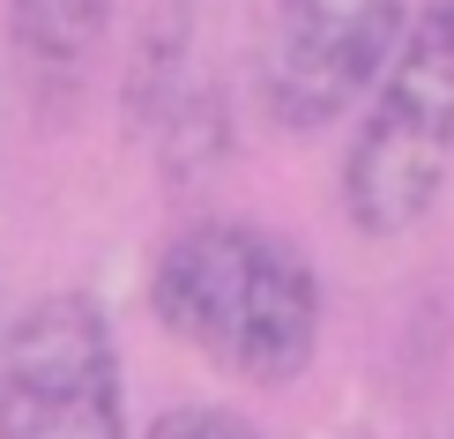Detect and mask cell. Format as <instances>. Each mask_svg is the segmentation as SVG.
I'll list each match as a JSON object with an SVG mask.
<instances>
[{
  "instance_id": "cell-1",
  "label": "cell",
  "mask_w": 454,
  "mask_h": 439,
  "mask_svg": "<svg viewBox=\"0 0 454 439\" xmlns=\"http://www.w3.org/2000/svg\"><path fill=\"white\" fill-rule=\"evenodd\" d=\"M149 320L246 388H291L320 357V269L254 216H186L149 261Z\"/></svg>"
},
{
  "instance_id": "cell-2",
  "label": "cell",
  "mask_w": 454,
  "mask_h": 439,
  "mask_svg": "<svg viewBox=\"0 0 454 439\" xmlns=\"http://www.w3.org/2000/svg\"><path fill=\"white\" fill-rule=\"evenodd\" d=\"M454 179V0H418L403 45L343 149V216L357 239H410Z\"/></svg>"
},
{
  "instance_id": "cell-3",
  "label": "cell",
  "mask_w": 454,
  "mask_h": 439,
  "mask_svg": "<svg viewBox=\"0 0 454 439\" xmlns=\"http://www.w3.org/2000/svg\"><path fill=\"white\" fill-rule=\"evenodd\" d=\"M0 439H135L120 335L90 291H45L8 328Z\"/></svg>"
},
{
  "instance_id": "cell-4",
  "label": "cell",
  "mask_w": 454,
  "mask_h": 439,
  "mask_svg": "<svg viewBox=\"0 0 454 439\" xmlns=\"http://www.w3.org/2000/svg\"><path fill=\"white\" fill-rule=\"evenodd\" d=\"M418 0H269L254 37V90L283 135H328L372 98Z\"/></svg>"
},
{
  "instance_id": "cell-5",
  "label": "cell",
  "mask_w": 454,
  "mask_h": 439,
  "mask_svg": "<svg viewBox=\"0 0 454 439\" xmlns=\"http://www.w3.org/2000/svg\"><path fill=\"white\" fill-rule=\"evenodd\" d=\"M127 135L149 142L164 186H201L231 157V105L201 45V0H149L120 82Z\"/></svg>"
},
{
  "instance_id": "cell-6",
  "label": "cell",
  "mask_w": 454,
  "mask_h": 439,
  "mask_svg": "<svg viewBox=\"0 0 454 439\" xmlns=\"http://www.w3.org/2000/svg\"><path fill=\"white\" fill-rule=\"evenodd\" d=\"M120 0H8V37L37 74H74L98 52Z\"/></svg>"
},
{
  "instance_id": "cell-7",
  "label": "cell",
  "mask_w": 454,
  "mask_h": 439,
  "mask_svg": "<svg viewBox=\"0 0 454 439\" xmlns=\"http://www.w3.org/2000/svg\"><path fill=\"white\" fill-rule=\"evenodd\" d=\"M142 439H261V425L239 417V410H223V403H172V410L149 417Z\"/></svg>"
},
{
  "instance_id": "cell-8",
  "label": "cell",
  "mask_w": 454,
  "mask_h": 439,
  "mask_svg": "<svg viewBox=\"0 0 454 439\" xmlns=\"http://www.w3.org/2000/svg\"><path fill=\"white\" fill-rule=\"evenodd\" d=\"M0 350H8V328H0Z\"/></svg>"
},
{
  "instance_id": "cell-9",
  "label": "cell",
  "mask_w": 454,
  "mask_h": 439,
  "mask_svg": "<svg viewBox=\"0 0 454 439\" xmlns=\"http://www.w3.org/2000/svg\"><path fill=\"white\" fill-rule=\"evenodd\" d=\"M447 439H454V425H447Z\"/></svg>"
}]
</instances>
